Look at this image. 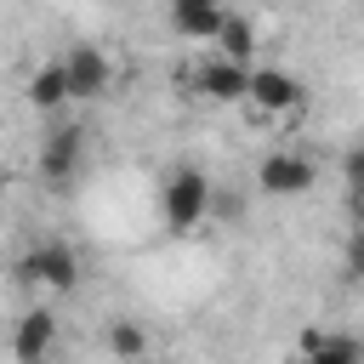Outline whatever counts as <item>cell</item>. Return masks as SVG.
Masks as SVG:
<instances>
[{"instance_id":"obj_1","label":"cell","mask_w":364,"mask_h":364,"mask_svg":"<svg viewBox=\"0 0 364 364\" xmlns=\"http://www.w3.org/2000/svg\"><path fill=\"white\" fill-rule=\"evenodd\" d=\"M210 205H216V188H210V176H205L199 165L165 171V182H159V222H165L171 233H193V228L210 216Z\"/></svg>"},{"instance_id":"obj_2","label":"cell","mask_w":364,"mask_h":364,"mask_svg":"<svg viewBox=\"0 0 364 364\" xmlns=\"http://www.w3.org/2000/svg\"><path fill=\"white\" fill-rule=\"evenodd\" d=\"M313 182H318V165L301 148H267L256 159V188L273 193V199H301Z\"/></svg>"},{"instance_id":"obj_3","label":"cell","mask_w":364,"mask_h":364,"mask_svg":"<svg viewBox=\"0 0 364 364\" xmlns=\"http://www.w3.org/2000/svg\"><path fill=\"white\" fill-rule=\"evenodd\" d=\"M17 273H23L28 284L51 290V296H68V290L80 284V256H74L68 239H40V245L17 262Z\"/></svg>"},{"instance_id":"obj_4","label":"cell","mask_w":364,"mask_h":364,"mask_svg":"<svg viewBox=\"0 0 364 364\" xmlns=\"http://www.w3.org/2000/svg\"><path fill=\"white\" fill-rule=\"evenodd\" d=\"M63 74H68V97L74 102H97V97L114 91V57L102 46H91V40H74L63 51Z\"/></svg>"},{"instance_id":"obj_5","label":"cell","mask_w":364,"mask_h":364,"mask_svg":"<svg viewBox=\"0 0 364 364\" xmlns=\"http://www.w3.org/2000/svg\"><path fill=\"white\" fill-rule=\"evenodd\" d=\"M301 80L290 74V68H279V63H262V68H250V97H245V108L256 114V119H284V114H296L301 108Z\"/></svg>"},{"instance_id":"obj_6","label":"cell","mask_w":364,"mask_h":364,"mask_svg":"<svg viewBox=\"0 0 364 364\" xmlns=\"http://www.w3.org/2000/svg\"><path fill=\"white\" fill-rule=\"evenodd\" d=\"M80 165H85V131H80V125H51V131L40 136V154H34L40 182L68 188V182L80 176Z\"/></svg>"},{"instance_id":"obj_7","label":"cell","mask_w":364,"mask_h":364,"mask_svg":"<svg viewBox=\"0 0 364 364\" xmlns=\"http://www.w3.org/2000/svg\"><path fill=\"white\" fill-rule=\"evenodd\" d=\"M193 91L216 108H239L250 97V63H228V57H210L199 74H193Z\"/></svg>"},{"instance_id":"obj_8","label":"cell","mask_w":364,"mask_h":364,"mask_svg":"<svg viewBox=\"0 0 364 364\" xmlns=\"http://www.w3.org/2000/svg\"><path fill=\"white\" fill-rule=\"evenodd\" d=\"M51 353H57V313L51 307H28L11 324V358L17 364H51Z\"/></svg>"},{"instance_id":"obj_9","label":"cell","mask_w":364,"mask_h":364,"mask_svg":"<svg viewBox=\"0 0 364 364\" xmlns=\"http://www.w3.org/2000/svg\"><path fill=\"white\" fill-rule=\"evenodd\" d=\"M301 364H364V341L353 330H307Z\"/></svg>"},{"instance_id":"obj_10","label":"cell","mask_w":364,"mask_h":364,"mask_svg":"<svg viewBox=\"0 0 364 364\" xmlns=\"http://www.w3.org/2000/svg\"><path fill=\"white\" fill-rule=\"evenodd\" d=\"M222 17H228L222 0H171V28L182 40H216L222 34Z\"/></svg>"},{"instance_id":"obj_11","label":"cell","mask_w":364,"mask_h":364,"mask_svg":"<svg viewBox=\"0 0 364 364\" xmlns=\"http://www.w3.org/2000/svg\"><path fill=\"white\" fill-rule=\"evenodd\" d=\"M23 97H28V108H40V114H57L63 102H74V97H68V74H63V57H46V63L28 74Z\"/></svg>"},{"instance_id":"obj_12","label":"cell","mask_w":364,"mask_h":364,"mask_svg":"<svg viewBox=\"0 0 364 364\" xmlns=\"http://www.w3.org/2000/svg\"><path fill=\"white\" fill-rule=\"evenodd\" d=\"M210 46H216V57H228V63H250V57H256V23L239 17V11H228V17H222V34H216Z\"/></svg>"},{"instance_id":"obj_13","label":"cell","mask_w":364,"mask_h":364,"mask_svg":"<svg viewBox=\"0 0 364 364\" xmlns=\"http://www.w3.org/2000/svg\"><path fill=\"white\" fill-rule=\"evenodd\" d=\"M108 353L119 358V364H136V358H148V330L136 324V318H108Z\"/></svg>"},{"instance_id":"obj_14","label":"cell","mask_w":364,"mask_h":364,"mask_svg":"<svg viewBox=\"0 0 364 364\" xmlns=\"http://www.w3.org/2000/svg\"><path fill=\"white\" fill-rule=\"evenodd\" d=\"M341 182H347V193H353V199L364 193V142H353V148L341 154Z\"/></svg>"},{"instance_id":"obj_15","label":"cell","mask_w":364,"mask_h":364,"mask_svg":"<svg viewBox=\"0 0 364 364\" xmlns=\"http://www.w3.org/2000/svg\"><path fill=\"white\" fill-rule=\"evenodd\" d=\"M341 267H347V279H364V228H353V239H347V256H341Z\"/></svg>"},{"instance_id":"obj_16","label":"cell","mask_w":364,"mask_h":364,"mask_svg":"<svg viewBox=\"0 0 364 364\" xmlns=\"http://www.w3.org/2000/svg\"><path fill=\"white\" fill-rule=\"evenodd\" d=\"M353 205H358V216H364V193H358V199H353Z\"/></svg>"},{"instance_id":"obj_17","label":"cell","mask_w":364,"mask_h":364,"mask_svg":"<svg viewBox=\"0 0 364 364\" xmlns=\"http://www.w3.org/2000/svg\"><path fill=\"white\" fill-rule=\"evenodd\" d=\"M0 193H6V171H0Z\"/></svg>"}]
</instances>
